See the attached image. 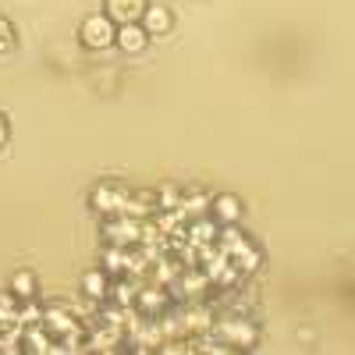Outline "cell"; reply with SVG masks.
I'll use <instances>...</instances> for the list:
<instances>
[{"instance_id": "1", "label": "cell", "mask_w": 355, "mask_h": 355, "mask_svg": "<svg viewBox=\"0 0 355 355\" xmlns=\"http://www.w3.org/2000/svg\"><path fill=\"white\" fill-rule=\"evenodd\" d=\"M85 40L93 43V46H107L114 36H110V25L103 18H93V21H85Z\"/></svg>"}, {"instance_id": "2", "label": "cell", "mask_w": 355, "mask_h": 355, "mask_svg": "<svg viewBox=\"0 0 355 355\" xmlns=\"http://www.w3.org/2000/svg\"><path fill=\"white\" fill-rule=\"evenodd\" d=\"M117 43H121L125 50H139V46L146 43V33H142V28H135V25H128V28H121V33H117Z\"/></svg>"}, {"instance_id": "3", "label": "cell", "mask_w": 355, "mask_h": 355, "mask_svg": "<svg viewBox=\"0 0 355 355\" xmlns=\"http://www.w3.org/2000/svg\"><path fill=\"white\" fill-rule=\"evenodd\" d=\"M110 11L121 18H135L142 11V0H110Z\"/></svg>"}, {"instance_id": "4", "label": "cell", "mask_w": 355, "mask_h": 355, "mask_svg": "<svg viewBox=\"0 0 355 355\" xmlns=\"http://www.w3.org/2000/svg\"><path fill=\"white\" fill-rule=\"evenodd\" d=\"M239 210H242L239 199H231V196H220V199H217V214H220L224 220H234V217H239Z\"/></svg>"}, {"instance_id": "5", "label": "cell", "mask_w": 355, "mask_h": 355, "mask_svg": "<svg viewBox=\"0 0 355 355\" xmlns=\"http://www.w3.org/2000/svg\"><path fill=\"white\" fill-rule=\"evenodd\" d=\"M100 284H103V281H100L96 274H93V277H85V291H93V295H100V291H103Z\"/></svg>"}, {"instance_id": "6", "label": "cell", "mask_w": 355, "mask_h": 355, "mask_svg": "<svg viewBox=\"0 0 355 355\" xmlns=\"http://www.w3.org/2000/svg\"><path fill=\"white\" fill-rule=\"evenodd\" d=\"M164 25H167V15H164V11H153V28H157V33H160Z\"/></svg>"}, {"instance_id": "7", "label": "cell", "mask_w": 355, "mask_h": 355, "mask_svg": "<svg viewBox=\"0 0 355 355\" xmlns=\"http://www.w3.org/2000/svg\"><path fill=\"white\" fill-rule=\"evenodd\" d=\"M8 142V125H4V117H0V146Z\"/></svg>"}]
</instances>
